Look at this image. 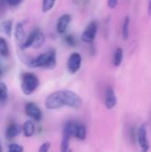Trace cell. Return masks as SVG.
Listing matches in <instances>:
<instances>
[{
  "label": "cell",
  "mask_w": 151,
  "mask_h": 152,
  "mask_svg": "<svg viewBox=\"0 0 151 152\" xmlns=\"http://www.w3.org/2000/svg\"><path fill=\"white\" fill-rule=\"evenodd\" d=\"M69 142H70V137L62 135L61 143V151L66 152L69 151Z\"/></svg>",
  "instance_id": "44dd1931"
},
{
  "label": "cell",
  "mask_w": 151,
  "mask_h": 152,
  "mask_svg": "<svg viewBox=\"0 0 151 152\" xmlns=\"http://www.w3.org/2000/svg\"><path fill=\"white\" fill-rule=\"evenodd\" d=\"M82 56L78 53H73L68 59L67 67L70 74H76L81 68Z\"/></svg>",
  "instance_id": "8992f818"
},
{
  "label": "cell",
  "mask_w": 151,
  "mask_h": 152,
  "mask_svg": "<svg viewBox=\"0 0 151 152\" xmlns=\"http://www.w3.org/2000/svg\"><path fill=\"white\" fill-rule=\"evenodd\" d=\"M83 101L81 97L70 90H60L53 92L45 99V108L48 110H58L62 107L79 109Z\"/></svg>",
  "instance_id": "6da1fadb"
},
{
  "label": "cell",
  "mask_w": 151,
  "mask_h": 152,
  "mask_svg": "<svg viewBox=\"0 0 151 152\" xmlns=\"http://www.w3.org/2000/svg\"><path fill=\"white\" fill-rule=\"evenodd\" d=\"M30 68H43L52 69L56 66V52L54 50L47 51L28 62Z\"/></svg>",
  "instance_id": "7a4b0ae2"
},
{
  "label": "cell",
  "mask_w": 151,
  "mask_h": 152,
  "mask_svg": "<svg viewBox=\"0 0 151 152\" xmlns=\"http://www.w3.org/2000/svg\"><path fill=\"white\" fill-rule=\"evenodd\" d=\"M129 25H130V17L126 16L124 20V23H123V38L125 40H127L129 37Z\"/></svg>",
  "instance_id": "ac0fdd59"
},
{
  "label": "cell",
  "mask_w": 151,
  "mask_h": 152,
  "mask_svg": "<svg viewBox=\"0 0 151 152\" xmlns=\"http://www.w3.org/2000/svg\"><path fill=\"white\" fill-rule=\"evenodd\" d=\"M116 94L112 87H108L105 94V106L108 110H112L117 105Z\"/></svg>",
  "instance_id": "9c48e42d"
},
{
  "label": "cell",
  "mask_w": 151,
  "mask_h": 152,
  "mask_svg": "<svg viewBox=\"0 0 151 152\" xmlns=\"http://www.w3.org/2000/svg\"><path fill=\"white\" fill-rule=\"evenodd\" d=\"M24 22L20 21L16 24L15 27V37L18 41L23 42L24 39L26 38V34H25V29H24Z\"/></svg>",
  "instance_id": "4fadbf2b"
},
{
  "label": "cell",
  "mask_w": 151,
  "mask_h": 152,
  "mask_svg": "<svg viewBox=\"0 0 151 152\" xmlns=\"http://www.w3.org/2000/svg\"><path fill=\"white\" fill-rule=\"evenodd\" d=\"M21 132V127L17 124H11L5 132V136L7 139H13L14 137L18 136Z\"/></svg>",
  "instance_id": "30bf717a"
},
{
  "label": "cell",
  "mask_w": 151,
  "mask_h": 152,
  "mask_svg": "<svg viewBox=\"0 0 151 152\" xmlns=\"http://www.w3.org/2000/svg\"><path fill=\"white\" fill-rule=\"evenodd\" d=\"M138 143L143 152L150 151V142L148 139V123H143L138 129L137 134Z\"/></svg>",
  "instance_id": "277c9868"
},
{
  "label": "cell",
  "mask_w": 151,
  "mask_h": 152,
  "mask_svg": "<svg viewBox=\"0 0 151 152\" xmlns=\"http://www.w3.org/2000/svg\"><path fill=\"white\" fill-rule=\"evenodd\" d=\"M64 40H65V43L69 46H75L76 45V38H75L74 35H71V34L66 35L64 37Z\"/></svg>",
  "instance_id": "7402d4cb"
},
{
  "label": "cell",
  "mask_w": 151,
  "mask_h": 152,
  "mask_svg": "<svg viewBox=\"0 0 151 152\" xmlns=\"http://www.w3.org/2000/svg\"><path fill=\"white\" fill-rule=\"evenodd\" d=\"M0 55L3 57H7L9 55L8 44L4 37H0Z\"/></svg>",
  "instance_id": "e0dca14e"
},
{
  "label": "cell",
  "mask_w": 151,
  "mask_h": 152,
  "mask_svg": "<svg viewBox=\"0 0 151 152\" xmlns=\"http://www.w3.org/2000/svg\"><path fill=\"white\" fill-rule=\"evenodd\" d=\"M2 151V148H1V146H0V152Z\"/></svg>",
  "instance_id": "83f0119b"
},
{
  "label": "cell",
  "mask_w": 151,
  "mask_h": 152,
  "mask_svg": "<svg viewBox=\"0 0 151 152\" xmlns=\"http://www.w3.org/2000/svg\"><path fill=\"white\" fill-rule=\"evenodd\" d=\"M98 30V24L96 21H91L88 26L85 28L84 32L82 33L81 39L83 42L86 44H92L96 37Z\"/></svg>",
  "instance_id": "5b68a950"
},
{
  "label": "cell",
  "mask_w": 151,
  "mask_h": 152,
  "mask_svg": "<svg viewBox=\"0 0 151 152\" xmlns=\"http://www.w3.org/2000/svg\"><path fill=\"white\" fill-rule=\"evenodd\" d=\"M8 98V89L4 82H0V102H5Z\"/></svg>",
  "instance_id": "d6986e66"
},
{
  "label": "cell",
  "mask_w": 151,
  "mask_h": 152,
  "mask_svg": "<svg viewBox=\"0 0 151 152\" xmlns=\"http://www.w3.org/2000/svg\"><path fill=\"white\" fill-rule=\"evenodd\" d=\"M0 32L6 35L8 37H11L12 32V20H7L2 21L0 23Z\"/></svg>",
  "instance_id": "7c38bea8"
},
{
  "label": "cell",
  "mask_w": 151,
  "mask_h": 152,
  "mask_svg": "<svg viewBox=\"0 0 151 152\" xmlns=\"http://www.w3.org/2000/svg\"><path fill=\"white\" fill-rule=\"evenodd\" d=\"M2 76V68H1V62H0V77Z\"/></svg>",
  "instance_id": "4316f807"
},
{
  "label": "cell",
  "mask_w": 151,
  "mask_h": 152,
  "mask_svg": "<svg viewBox=\"0 0 151 152\" xmlns=\"http://www.w3.org/2000/svg\"><path fill=\"white\" fill-rule=\"evenodd\" d=\"M38 86H39V79L35 74L27 72L22 75L20 88L25 95L32 94L36 90Z\"/></svg>",
  "instance_id": "3957f363"
},
{
  "label": "cell",
  "mask_w": 151,
  "mask_h": 152,
  "mask_svg": "<svg viewBox=\"0 0 151 152\" xmlns=\"http://www.w3.org/2000/svg\"><path fill=\"white\" fill-rule=\"evenodd\" d=\"M77 123L76 122H73V121H70V122H68L65 126H64V128H63V134L62 135H66V136H69V137H73L75 135V132H76V129H77Z\"/></svg>",
  "instance_id": "5bb4252c"
},
{
  "label": "cell",
  "mask_w": 151,
  "mask_h": 152,
  "mask_svg": "<svg viewBox=\"0 0 151 152\" xmlns=\"http://www.w3.org/2000/svg\"><path fill=\"white\" fill-rule=\"evenodd\" d=\"M50 148H51V142H44L41 146H40V148H39V150H38V151L39 152H47L49 150H50Z\"/></svg>",
  "instance_id": "cb8c5ba5"
},
{
  "label": "cell",
  "mask_w": 151,
  "mask_h": 152,
  "mask_svg": "<svg viewBox=\"0 0 151 152\" xmlns=\"http://www.w3.org/2000/svg\"><path fill=\"white\" fill-rule=\"evenodd\" d=\"M70 21H71V16L69 14L66 13L61 15L57 21V27H56L57 32L59 34H65L69 26Z\"/></svg>",
  "instance_id": "ba28073f"
},
{
  "label": "cell",
  "mask_w": 151,
  "mask_h": 152,
  "mask_svg": "<svg viewBox=\"0 0 151 152\" xmlns=\"http://www.w3.org/2000/svg\"><path fill=\"white\" fill-rule=\"evenodd\" d=\"M123 57H124V51L122 48H117L114 53V58H113V64L116 67H118L122 61H123Z\"/></svg>",
  "instance_id": "2e32d148"
},
{
  "label": "cell",
  "mask_w": 151,
  "mask_h": 152,
  "mask_svg": "<svg viewBox=\"0 0 151 152\" xmlns=\"http://www.w3.org/2000/svg\"><path fill=\"white\" fill-rule=\"evenodd\" d=\"M25 113L28 117L35 121H40L43 118L41 110L34 102H28L25 105Z\"/></svg>",
  "instance_id": "52a82bcc"
},
{
  "label": "cell",
  "mask_w": 151,
  "mask_h": 152,
  "mask_svg": "<svg viewBox=\"0 0 151 152\" xmlns=\"http://www.w3.org/2000/svg\"><path fill=\"white\" fill-rule=\"evenodd\" d=\"M86 133H87L86 127L84 125L78 124L77 126L74 137H76L77 139H78L80 141H84L85 139V137H86Z\"/></svg>",
  "instance_id": "9a60e30c"
},
{
  "label": "cell",
  "mask_w": 151,
  "mask_h": 152,
  "mask_svg": "<svg viewBox=\"0 0 151 152\" xmlns=\"http://www.w3.org/2000/svg\"><path fill=\"white\" fill-rule=\"evenodd\" d=\"M117 3H118L117 0H108V5L111 9H114L117 5Z\"/></svg>",
  "instance_id": "d4e9b609"
},
{
  "label": "cell",
  "mask_w": 151,
  "mask_h": 152,
  "mask_svg": "<svg viewBox=\"0 0 151 152\" xmlns=\"http://www.w3.org/2000/svg\"><path fill=\"white\" fill-rule=\"evenodd\" d=\"M8 151L10 152H21L24 151V148L18 143H12V144H10Z\"/></svg>",
  "instance_id": "603a6c76"
},
{
  "label": "cell",
  "mask_w": 151,
  "mask_h": 152,
  "mask_svg": "<svg viewBox=\"0 0 151 152\" xmlns=\"http://www.w3.org/2000/svg\"><path fill=\"white\" fill-rule=\"evenodd\" d=\"M21 131L24 134L25 137H31L34 134H35V125L31 120H27L22 127H21Z\"/></svg>",
  "instance_id": "8fae6325"
},
{
  "label": "cell",
  "mask_w": 151,
  "mask_h": 152,
  "mask_svg": "<svg viewBox=\"0 0 151 152\" xmlns=\"http://www.w3.org/2000/svg\"><path fill=\"white\" fill-rule=\"evenodd\" d=\"M56 0H43L42 3V12H47L50 10L53 9V7L55 4Z\"/></svg>",
  "instance_id": "ffe728a7"
},
{
  "label": "cell",
  "mask_w": 151,
  "mask_h": 152,
  "mask_svg": "<svg viewBox=\"0 0 151 152\" xmlns=\"http://www.w3.org/2000/svg\"><path fill=\"white\" fill-rule=\"evenodd\" d=\"M6 2L11 6H16V5L20 4L22 2V0H6Z\"/></svg>",
  "instance_id": "484cf974"
}]
</instances>
